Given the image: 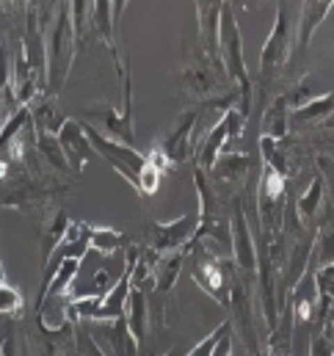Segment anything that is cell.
Segmentation results:
<instances>
[{
	"label": "cell",
	"instance_id": "6da1fadb",
	"mask_svg": "<svg viewBox=\"0 0 334 356\" xmlns=\"http://www.w3.org/2000/svg\"><path fill=\"white\" fill-rule=\"evenodd\" d=\"M45 50H47V94L58 97L78 56V36H75L70 0L58 3L50 25L45 28Z\"/></svg>",
	"mask_w": 334,
	"mask_h": 356
},
{
	"label": "cell",
	"instance_id": "7a4b0ae2",
	"mask_svg": "<svg viewBox=\"0 0 334 356\" xmlns=\"http://www.w3.org/2000/svg\"><path fill=\"white\" fill-rule=\"evenodd\" d=\"M185 263L191 270V279L221 309H230V290H232V279H235V270H238L232 257L210 249L202 241H191L185 246Z\"/></svg>",
	"mask_w": 334,
	"mask_h": 356
},
{
	"label": "cell",
	"instance_id": "3957f363",
	"mask_svg": "<svg viewBox=\"0 0 334 356\" xmlns=\"http://www.w3.org/2000/svg\"><path fill=\"white\" fill-rule=\"evenodd\" d=\"M299 19H301V0H279L273 28L260 53V91L268 89L273 75L287 64L299 42Z\"/></svg>",
	"mask_w": 334,
	"mask_h": 356
},
{
	"label": "cell",
	"instance_id": "277c9868",
	"mask_svg": "<svg viewBox=\"0 0 334 356\" xmlns=\"http://www.w3.org/2000/svg\"><path fill=\"white\" fill-rule=\"evenodd\" d=\"M218 58L224 64L227 78L232 81V86L241 97L238 108L249 116L251 99H254V83H251L246 58H244V36H241V28L235 22V11L230 3L221 8V19H218Z\"/></svg>",
	"mask_w": 334,
	"mask_h": 356
},
{
	"label": "cell",
	"instance_id": "5b68a950",
	"mask_svg": "<svg viewBox=\"0 0 334 356\" xmlns=\"http://www.w3.org/2000/svg\"><path fill=\"white\" fill-rule=\"evenodd\" d=\"M180 89L182 94H188L191 99H199L202 105L218 102V97H230L235 94L232 81L224 72V64L218 56H207L205 50L196 47L191 64L180 72Z\"/></svg>",
	"mask_w": 334,
	"mask_h": 356
},
{
	"label": "cell",
	"instance_id": "8992f818",
	"mask_svg": "<svg viewBox=\"0 0 334 356\" xmlns=\"http://www.w3.org/2000/svg\"><path fill=\"white\" fill-rule=\"evenodd\" d=\"M285 185H287L285 175H279L273 166L262 163L254 199H257V218H260V241L268 246L282 229V218H285V207H287V188Z\"/></svg>",
	"mask_w": 334,
	"mask_h": 356
},
{
	"label": "cell",
	"instance_id": "52a82bcc",
	"mask_svg": "<svg viewBox=\"0 0 334 356\" xmlns=\"http://www.w3.org/2000/svg\"><path fill=\"white\" fill-rule=\"evenodd\" d=\"M86 127V136H88V141H91V147H94V152L119 175V177H125L136 191H138V182H141V172H144V166H147V155H141L136 147H130V144H125V141H116V138H111V136H102L97 127H91L88 122H84Z\"/></svg>",
	"mask_w": 334,
	"mask_h": 356
},
{
	"label": "cell",
	"instance_id": "ba28073f",
	"mask_svg": "<svg viewBox=\"0 0 334 356\" xmlns=\"http://www.w3.org/2000/svg\"><path fill=\"white\" fill-rule=\"evenodd\" d=\"M257 282H251L246 276H241L238 270H235V279H232V290H230V315H232V329L241 334V340H244V346H246V351L249 356H268L265 348H260V343H257V329H254V307H257V301H254V287Z\"/></svg>",
	"mask_w": 334,
	"mask_h": 356
},
{
	"label": "cell",
	"instance_id": "9c48e42d",
	"mask_svg": "<svg viewBox=\"0 0 334 356\" xmlns=\"http://www.w3.org/2000/svg\"><path fill=\"white\" fill-rule=\"evenodd\" d=\"M246 119H249V116L238 108V102L230 105V108L221 113V119L210 127V133L202 138V144H199V149H196V169L210 172L213 163L218 161V155L224 152V147H227L232 138H238V136L244 133Z\"/></svg>",
	"mask_w": 334,
	"mask_h": 356
},
{
	"label": "cell",
	"instance_id": "30bf717a",
	"mask_svg": "<svg viewBox=\"0 0 334 356\" xmlns=\"http://www.w3.org/2000/svg\"><path fill=\"white\" fill-rule=\"evenodd\" d=\"M230 232H232V263L238 268V273L257 282V241L251 232L244 196L232 199L230 204Z\"/></svg>",
	"mask_w": 334,
	"mask_h": 356
},
{
	"label": "cell",
	"instance_id": "8fae6325",
	"mask_svg": "<svg viewBox=\"0 0 334 356\" xmlns=\"http://www.w3.org/2000/svg\"><path fill=\"white\" fill-rule=\"evenodd\" d=\"M249 172H251V161L246 155H241V152H221L218 161L213 163V169L207 172V177H210L213 191L218 193V199L224 204H230L246 188Z\"/></svg>",
	"mask_w": 334,
	"mask_h": 356
},
{
	"label": "cell",
	"instance_id": "7c38bea8",
	"mask_svg": "<svg viewBox=\"0 0 334 356\" xmlns=\"http://www.w3.org/2000/svg\"><path fill=\"white\" fill-rule=\"evenodd\" d=\"M199 227V213H185L177 221H152L150 224V249H155L158 254H171V252H182Z\"/></svg>",
	"mask_w": 334,
	"mask_h": 356
},
{
	"label": "cell",
	"instance_id": "4fadbf2b",
	"mask_svg": "<svg viewBox=\"0 0 334 356\" xmlns=\"http://www.w3.org/2000/svg\"><path fill=\"white\" fill-rule=\"evenodd\" d=\"M58 141H61L64 155H67V161H70V166H72L75 175H81L86 169V163H88L91 158H97L91 141H88V136H86L84 122H78V119H72V116H67V122L61 124Z\"/></svg>",
	"mask_w": 334,
	"mask_h": 356
},
{
	"label": "cell",
	"instance_id": "5bb4252c",
	"mask_svg": "<svg viewBox=\"0 0 334 356\" xmlns=\"http://www.w3.org/2000/svg\"><path fill=\"white\" fill-rule=\"evenodd\" d=\"M199 111H202V105L182 111L180 122L174 124V130H171L166 138L161 141V147H164V152H166V158H168V163H171V166H174V163H182V161H188V158H191V147H193V127H196V122H199Z\"/></svg>",
	"mask_w": 334,
	"mask_h": 356
},
{
	"label": "cell",
	"instance_id": "9a60e30c",
	"mask_svg": "<svg viewBox=\"0 0 334 356\" xmlns=\"http://www.w3.org/2000/svg\"><path fill=\"white\" fill-rule=\"evenodd\" d=\"M196 3V22H199V50L207 56H218V19L227 0H193Z\"/></svg>",
	"mask_w": 334,
	"mask_h": 356
},
{
	"label": "cell",
	"instance_id": "2e32d148",
	"mask_svg": "<svg viewBox=\"0 0 334 356\" xmlns=\"http://www.w3.org/2000/svg\"><path fill=\"white\" fill-rule=\"evenodd\" d=\"M97 343L105 346L102 351L108 356H141V348H138V343H136V337L130 332L127 315L113 318V321H105L102 323V340H97Z\"/></svg>",
	"mask_w": 334,
	"mask_h": 356
},
{
	"label": "cell",
	"instance_id": "e0dca14e",
	"mask_svg": "<svg viewBox=\"0 0 334 356\" xmlns=\"http://www.w3.org/2000/svg\"><path fill=\"white\" fill-rule=\"evenodd\" d=\"M334 113V94H315L310 102L290 111V130H310L312 124H326Z\"/></svg>",
	"mask_w": 334,
	"mask_h": 356
},
{
	"label": "cell",
	"instance_id": "ac0fdd59",
	"mask_svg": "<svg viewBox=\"0 0 334 356\" xmlns=\"http://www.w3.org/2000/svg\"><path fill=\"white\" fill-rule=\"evenodd\" d=\"M17 108V83H14V58L8 53V36H0V122H6Z\"/></svg>",
	"mask_w": 334,
	"mask_h": 356
},
{
	"label": "cell",
	"instance_id": "d6986e66",
	"mask_svg": "<svg viewBox=\"0 0 334 356\" xmlns=\"http://www.w3.org/2000/svg\"><path fill=\"white\" fill-rule=\"evenodd\" d=\"M324 191H326V177H324V175H321V169H318V175L312 177L310 188H307L304 193L293 196L296 213H299V218H301V224H304V227L318 224V216L324 213Z\"/></svg>",
	"mask_w": 334,
	"mask_h": 356
},
{
	"label": "cell",
	"instance_id": "ffe728a7",
	"mask_svg": "<svg viewBox=\"0 0 334 356\" xmlns=\"http://www.w3.org/2000/svg\"><path fill=\"white\" fill-rule=\"evenodd\" d=\"M127 323H130V332L141 348V354L147 351V329H150V298L144 290L138 287H130V296H127Z\"/></svg>",
	"mask_w": 334,
	"mask_h": 356
},
{
	"label": "cell",
	"instance_id": "44dd1931",
	"mask_svg": "<svg viewBox=\"0 0 334 356\" xmlns=\"http://www.w3.org/2000/svg\"><path fill=\"white\" fill-rule=\"evenodd\" d=\"M334 0H301V19H299V47H310L315 31L324 25V19L329 17Z\"/></svg>",
	"mask_w": 334,
	"mask_h": 356
},
{
	"label": "cell",
	"instance_id": "7402d4cb",
	"mask_svg": "<svg viewBox=\"0 0 334 356\" xmlns=\"http://www.w3.org/2000/svg\"><path fill=\"white\" fill-rule=\"evenodd\" d=\"M28 108H31V122H33L36 133H56L58 136V130L67 122V116L61 113V108H58V102H56L53 94L36 97Z\"/></svg>",
	"mask_w": 334,
	"mask_h": 356
},
{
	"label": "cell",
	"instance_id": "603a6c76",
	"mask_svg": "<svg viewBox=\"0 0 334 356\" xmlns=\"http://www.w3.org/2000/svg\"><path fill=\"white\" fill-rule=\"evenodd\" d=\"M287 119H290V102H287V94H279V97H273V102L265 108V113H262V127H260V136H265V138H287L290 136V124H287Z\"/></svg>",
	"mask_w": 334,
	"mask_h": 356
},
{
	"label": "cell",
	"instance_id": "cb8c5ba5",
	"mask_svg": "<svg viewBox=\"0 0 334 356\" xmlns=\"http://www.w3.org/2000/svg\"><path fill=\"white\" fill-rule=\"evenodd\" d=\"M94 116L102 119V130L116 136V141H125V144H136V133H133V116L125 113V111H113L111 105H91Z\"/></svg>",
	"mask_w": 334,
	"mask_h": 356
},
{
	"label": "cell",
	"instance_id": "d4e9b609",
	"mask_svg": "<svg viewBox=\"0 0 334 356\" xmlns=\"http://www.w3.org/2000/svg\"><path fill=\"white\" fill-rule=\"evenodd\" d=\"M36 155L45 158V163L56 172V175H67V177H75L67 155H64V147L58 141L56 133H36Z\"/></svg>",
	"mask_w": 334,
	"mask_h": 356
},
{
	"label": "cell",
	"instance_id": "484cf974",
	"mask_svg": "<svg viewBox=\"0 0 334 356\" xmlns=\"http://www.w3.org/2000/svg\"><path fill=\"white\" fill-rule=\"evenodd\" d=\"M88 243L94 252H100L102 257H113L119 254L122 249H127V235L113 229V227H91L88 229Z\"/></svg>",
	"mask_w": 334,
	"mask_h": 356
},
{
	"label": "cell",
	"instance_id": "4316f807",
	"mask_svg": "<svg viewBox=\"0 0 334 356\" xmlns=\"http://www.w3.org/2000/svg\"><path fill=\"white\" fill-rule=\"evenodd\" d=\"M25 312V296L19 287H11L8 282L0 284V315L6 318H19Z\"/></svg>",
	"mask_w": 334,
	"mask_h": 356
},
{
	"label": "cell",
	"instance_id": "83f0119b",
	"mask_svg": "<svg viewBox=\"0 0 334 356\" xmlns=\"http://www.w3.org/2000/svg\"><path fill=\"white\" fill-rule=\"evenodd\" d=\"M72 356H108L102 351V346L94 340V332H88L84 326V321H75V354Z\"/></svg>",
	"mask_w": 334,
	"mask_h": 356
},
{
	"label": "cell",
	"instance_id": "f1b7e54d",
	"mask_svg": "<svg viewBox=\"0 0 334 356\" xmlns=\"http://www.w3.org/2000/svg\"><path fill=\"white\" fill-rule=\"evenodd\" d=\"M227 329H232V323H230V321H224L221 326H216L205 340H199V343H196V346H193L185 356H210L213 354V348H216V343L221 340V334H224Z\"/></svg>",
	"mask_w": 334,
	"mask_h": 356
},
{
	"label": "cell",
	"instance_id": "f546056e",
	"mask_svg": "<svg viewBox=\"0 0 334 356\" xmlns=\"http://www.w3.org/2000/svg\"><path fill=\"white\" fill-rule=\"evenodd\" d=\"M334 323L332 318L326 321V332L324 334H315L312 337V346H310V356H334Z\"/></svg>",
	"mask_w": 334,
	"mask_h": 356
},
{
	"label": "cell",
	"instance_id": "4dcf8cb0",
	"mask_svg": "<svg viewBox=\"0 0 334 356\" xmlns=\"http://www.w3.org/2000/svg\"><path fill=\"white\" fill-rule=\"evenodd\" d=\"M310 144L321 152L318 158H326V161H334V130H324V133H315L310 138Z\"/></svg>",
	"mask_w": 334,
	"mask_h": 356
},
{
	"label": "cell",
	"instance_id": "1f68e13d",
	"mask_svg": "<svg viewBox=\"0 0 334 356\" xmlns=\"http://www.w3.org/2000/svg\"><path fill=\"white\" fill-rule=\"evenodd\" d=\"M210 356H232V329H227V332L221 334V340L216 343V348H213Z\"/></svg>",
	"mask_w": 334,
	"mask_h": 356
},
{
	"label": "cell",
	"instance_id": "d6a6232c",
	"mask_svg": "<svg viewBox=\"0 0 334 356\" xmlns=\"http://www.w3.org/2000/svg\"><path fill=\"white\" fill-rule=\"evenodd\" d=\"M11 3H14L17 11H28V3H31V0H11Z\"/></svg>",
	"mask_w": 334,
	"mask_h": 356
},
{
	"label": "cell",
	"instance_id": "836d02e7",
	"mask_svg": "<svg viewBox=\"0 0 334 356\" xmlns=\"http://www.w3.org/2000/svg\"><path fill=\"white\" fill-rule=\"evenodd\" d=\"M166 356H182V351H180V348H171Z\"/></svg>",
	"mask_w": 334,
	"mask_h": 356
},
{
	"label": "cell",
	"instance_id": "e575fe53",
	"mask_svg": "<svg viewBox=\"0 0 334 356\" xmlns=\"http://www.w3.org/2000/svg\"><path fill=\"white\" fill-rule=\"evenodd\" d=\"M324 130H334V119H329V122L324 124Z\"/></svg>",
	"mask_w": 334,
	"mask_h": 356
},
{
	"label": "cell",
	"instance_id": "d590c367",
	"mask_svg": "<svg viewBox=\"0 0 334 356\" xmlns=\"http://www.w3.org/2000/svg\"><path fill=\"white\" fill-rule=\"evenodd\" d=\"M329 188H332V199H334V179H329Z\"/></svg>",
	"mask_w": 334,
	"mask_h": 356
},
{
	"label": "cell",
	"instance_id": "8d00e7d4",
	"mask_svg": "<svg viewBox=\"0 0 334 356\" xmlns=\"http://www.w3.org/2000/svg\"><path fill=\"white\" fill-rule=\"evenodd\" d=\"M329 318H332V323H334V301H332V315H329Z\"/></svg>",
	"mask_w": 334,
	"mask_h": 356
},
{
	"label": "cell",
	"instance_id": "74e56055",
	"mask_svg": "<svg viewBox=\"0 0 334 356\" xmlns=\"http://www.w3.org/2000/svg\"><path fill=\"white\" fill-rule=\"evenodd\" d=\"M0 11H3V0H0Z\"/></svg>",
	"mask_w": 334,
	"mask_h": 356
},
{
	"label": "cell",
	"instance_id": "f35d334b",
	"mask_svg": "<svg viewBox=\"0 0 334 356\" xmlns=\"http://www.w3.org/2000/svg\"><path fill=\"white\" fill-rule=\"evenodd\" d=\"M0 169H3V163H0Z\"/></svg>",
	"mask_w": 334,
	"mask_h": 356
}]
</instances>
